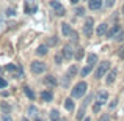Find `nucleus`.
<instances>
[{"mask_svg": "<svg viewBox=\"0 0 124 121\" xmlns=\"http://www.w3.org/2000/svg\"><path fill=\"white\" fill-rule=\"evenodd\" d=\"M88 91V83L86 82H79V83H76V87L71 90V97L72 99H80V97L85 96V93Z\"/></svg>", "mask_w": 124, "mask_h": 121, "instance_id": "f257e3e1", "label": "nucleus"}, {"mask_svg": "<svg viewBox=\"0 0 124 121\" xmlns=\"http://www.w3.org/2000/svg\"><path fill=\"white\" fill-rule=\"evenodd\" d=\"M46 69H47V66H46L44 61H39V60H35L30 63V71L31 74H35V76H39V74H44Z\"/></svg>", "mask_w": 124, "mask_h": 121, "instance_id": "f03ea898", "label": "nucleus"}, {"mask_svg": "<svg viewBox=\"0 0 124 121\" xmlns=\"http://www.w3.org/2000/svg\"><path fill=\"white\" fill-rule=\"evenodd\" d=\"M110 71V61L108 60H105V61H101L99 65H97V68H96V73H94V77L96 79H101V77H104V76H107V73Z\"/></svg>", "mask_w": 124, "mask_h": 121, "instance_id": "7ed1b4c3", "label": "nucleus"}, {"mask_svg": "<svg viewBox=\"0 0 124 121\" xmlns=\"http://www.w3.org/2000/svg\"><path fill=\"white\" fill-rule=\"evenodd\" d=\"M93 101V93L91 94H88V97L82 102V105H80V109H79V112H77V115H76V120L77 121H82L85 118V113H86V105Z\"/></svg>", "mask_w": 124, "mask_h": 121, "instance_id": "20e7f679", "label": "nucleus"}, {"mask_svg": "<svg viewBox=\"0 0 124 121\" xmlns=\"http://www.w3.org/2000/svg\"><path fill=\"white\" fill-rule=\"evenodd\" d=\"M5 69L8 71V73H11L13 76L16 77V79H22V77H24V71H22V68H21V66H17V65H14V63L6 65Z\"/></svg>", "mask_w": 124, "mask_h": 121, "instance_id": "39448f33", "label": "nucleus"}, {"mask_svg": "<svg viewBox=\"0 0 124 121\" xmlns=\"http://www.w3.org/2000/svg\"><path fill=\"white\" fill-rule=\"evenodd\" d=\"M38 11V3L35 2V0H25L24 2V13L28 16L35 14V13Z\"/></svg>", "mask_w": 124, "mask_h": 121, "instance_id": "423d86ee", "label": "nucleus"}, {"mask_svg": "<svg viewBox=\"0 0 124 121\" xmlns=\"http://www.w3.org/2000/svg\"><path fill=\"white\" fill-rule=\"evenodd\" d=\"M93 32H94V19L88 17L86 21H85V24H83V35L86 38H90L91 35H93Z\"/></svg>", "mask_w": 124, "mask_h": 121, "instance_id": "0eeeda50", "label": "nucleus"}, {"mask_svg": "<svg viewBox=\"0 0 124 121\" xmlns=\"http://www.w3.org/2000/svg\"><path fill=\"white\" fill-rule=\"evenodd\" d=\"M121 30H123V28H121V25H119V24H113V25H110V28H108V32H107L105 38H108V40H115V38L118 36V33H119Z\"/></svg>", "mask_w": 124, "mask_h": 121, "instance_id": "6e6552de", "label": "nucleus"}, {"mask_svg": "<svg viewBox=\"0 0 124 121\" xmlns=\"http://www.w3.org/2000/svg\"><path fill=\"white\" fill-rule=\"evenodd\" d=\"M74 49H72V46L71 44H64L63 46V50H61V54H63V57H64V60L66 61H69V60H72L74 58Z\"/></svg>", "mask_w": 124, "mask_h": 121, "instance_id": "1a4fd4ad", "label": "nucleus"}, {"mask_svg": "<svg viewBox=\"0 0 124 121\" xmlns=\"http://www.w3.org/2000/svg\"><path fill=\"white\" fill-rule=\"evenodd\" d=\"M61 30V35H63V38H71V35L74 33V28L71 27V24H68V22H63L60 27Z\"/></svg>", "mask_w": 124, "mask_h": 121, "instance_id": "9d476101", "label": "nucleus"}, {"mask_svg": "<svg viewBox=\"0 0 124 121\" xmlns=\"http://www.w3.org/2000/svg\"><path fill=\"white\" fill-rule=\"evenodd\" d=\"M108 28H110V25H108V24H105V22H102V24H99V25L96 27V35H97L99 38L105 36L107 32H108Z\"/></svg>", "mask_w": 124, "mask_h": 121, "instance_id": "9b49d317", "label": "nucleus"}, {"mask_svg": "<svg viewBox=\"0 0 124 121\" xmlns=\"http://www.w3.org/2000/svg\"><path fill=\"white\" fill-rule=\"evenodd\" d=\"M104 6V0H88V8L91 11H99Z\"/></svg>", "mask_w": 124, "mask_h": 121, "instance_id": "f8f14e48", "label": "nucleus"}, {"mask_svg": "<svg viewBox=\"0 0 124 121\" xmlns=\"http://www.w3.org/2000/svg\"><path fill=\"white\" fill-rule=\"evenodd\" d=\"M116 76H118V71H116V69H110L108 73H107V76H105V83L112 85L113 82L116 80Z\"/></svg>", "mask_w": 124, "mask_h": 121, "instance_id": "ddd939ff", "label": "nucleus"}, {"mask_svg": "<svg viewBox=\"0 0 124 121\" xmlns=\"http://www.w3.org/2000/svg\"><path fill=\"white\" fill-rule=\"evenodd\" d=\"M42 82H44V85H47V87H50V88H55L58 85V80H57L55 76H46Z\"/></svg>", "mask_w": 124, "mask_h": 121, "instance_id": "4468645a", "label": "nucleus"}, {"mask_svg": "<svg viewBox=\"0 0 124 121\" xmlns=\"http://www.w3.org/2000/svg\"><path fill=\"white\" fill-rule=\"evenodd\" d=\"M39 97H41L42 102H50V101L54 99V93L49 91V90H42L41 93H39Z\"/></svg>", "mask_w": 124, "mask_h": 121, "instance_id": "2eb2a0df", "label": "nucleus"}, {"mask_svg": "<svg viewBox=\"0 0 124 121\" xmlns=\"http://www.w3.org/2000/svg\"><path fill=\"white\" fill-rule=\"evenodd\" d=\"M35 52H36L38 57H44V55H47V52H49V46L47 44H39Z\"/></svg>", "mask_w": 124, "mask_h": 121, "instance_id": "dca6fc26", "label": "nucleus"}, {"mask_svg": "<svg viewBox=\"0 0 124 121\" xmlns=\"http://www.w3.org/2000/svg\"><path fill=\"white\" fill-rule=\"evenodd\" d=\"M107 101H108V91H105V90L99 91V93H97V102H101L104 105Z\"/></svg>", "mask_w": 124, "mask_h": 121, "instance_id": "f3484780", "label": "nucleus"}, {"mask_svg": "<svg viewBox=\"0 0 124 121\" xmlns=\"http://www.w3.org/2000/svg\"><path fill=\"white\" fill-rule=\"evenodd\" d=\"M96 63H97V55L96 54H88V57H86V65H90V66H96Z\"/></svg>", "mask_w": 124, "mask_h": 121, "instance_id": "a211bd4d", "label": "nucleus"}, {"mask_svg": "<svg viewBox=\"0 0 124 121\" xmlns=\"http://www.w3.org/2000/svg\"><path fill=\"white\" fill-rule=\"evenodd\" d=\"M24 93H25V96H27L30 101H35V99H36V94H35V91L31 90L30 87H24Z\"/></svg>", "mask_w": 124, "mask_h": 121, "instance_id": "6ab92c4d", "label": "nucleus"}, {"mask_svg": "<svg viewBox=\"0 0 124 121\" xmlns=\"http://www.w3.org/2000/svg\"><path fill=\"white\" fill-rule=\"evenodd\" d=\"M83 57H85V49H82V47L76 49V52H74V58H76V61H80Z\"/></svg>", "mask_w": 124, "mask_h": 121, "instance_id": "aec40b11", "label": "nucleus"}, {"mask_svg": "<svg viewBox=\"0 0 124 121\" xmlns=\"http://www.w3.org/2000/svg\"><path fill=\"white\" fill-rule=\"evenodd\" d=\"M49 118H50V121H60V112L57 109H52L49 113Z\"/></svg>", "mask_w": 124, "mask_h": 121, "instance_id": "412c9836", "label": "nucleus"}, {"mask_svg": "<svg viewBox=\"0 0 124 121\" xmlns=\"http://www.w3.org/2000/svg\"><path fill=\"white\" fill-rule=\"evenodd\" d=\"M74 101H72V97H68V99H64V109L66 110H69V112H72L74 110Z\"/></svg>", "mask_w": 124, "mask_h": 121, "instance_id": "4be33fe9", "label": "nucleus"}, {"mask_svg": "<svg viewBox=\"0 0 124 121\" xmlns=\"http://www.w3.org/2000/svg\"><path fill=\"white\" fill-rule=\"evenodd\" d=\"M27 115L28 116H36L38 115V107L33 105V104H31V105H28L27 107Z\"/></svg>", "mask_w": 124, "mask_h": 121, "instance_id": "5701e85b", "label": "nucleus"}, {"mask_svg": "<svg viewBox=\"0 0 124 121\" xmlns=\"http://www.w3.org/2000/svg\"><path fill=\"white\" fill-rule=\"evenodd\" d=\"M74 13H76V16H77V17H83V16H85V13H86V9H85L83 6H79V5H77L76 8H74Z\"/></svg>", "mask_w": 124, "mask_h": 121, "instance_id": "b1692460", "label": "nucleus"}, {"mask_svg": "<svg viewBox=\"0 0 124 121\" xmlns=\"http://www.w3.org/2000/svg\"><path fill=\"white\" fill-rule=\"evenodd\" d=\"M71 80H72V77L66 73V76H63V79H61V85H63V88H68V87H69Z\"/></svg>", "mask_w": 124, "mask_h": 121, "instance_id": "393cba45", "label": "nucleus"}, {"mask_svg": "<svg viewBox=\"0 0 124 121\" xmlns=\"http://www.w3.org/2000/svg\"><path fill=\"white\" fill-rule=\"evenodd\" d=\"M93 71V66H90V65H86V66L82 68V71H80V77H86L88 74Z\"/></svg>", "mask_w": 124, "mask_h": 121, "instance_id": "a878e982", "label": "nucleus"}, {"mask_svg": "<svg viewBox=\"0 0 124 121\" xmlns=\"http://www.w3.org/2000/svg\"><path fill=\"white\" fill-rule=\"evenodd\" d=\"M0 110H3V113H9L11 112V105L3 101V102H0Z\"/></svg>", "mask_w": 124, "mask_h": 121, "instance_id": "bb28decb", "label": "nucleus"}, {"mask_svg": "<svg viewBox=\"0 0 124 121\" xmlns=\"http://www.w3.org/2000/svg\"><path fill=\"white\" fill-rule=\"evenodd\" d=\"M77 73H79V68H77V65H72V66H69V69H68V74H69L71 77H74Z\"/></svg>", "mask_w": 124, "mask_h": 121, "instance_id": "cd10ccee", "label": "nucleus"}, {"mask_svg": "<svg viewBox=\"0 0 124 121\" xmlns=\"http://www.w3.org/2000/svg\"><path fill=\"white\" fill-rule=\"evenodd\" d=\"M54 14L57 16V17H63V16L66 14V8H64V6H61V8H58L57 11H54Z\"/></svg>", "mask_w": 124, "mask_h": 121, "instance_id": "c85d7f7f", "label": "nucleus"}, {"mask_svg": "<svg viewBox=\"0 0 124 121\" xmlns=\"http://www.w3.org/2000/svg\"><path fill=\"white\" fill-rule=\"evenodd\" d=\"M61 6H63V5H61L58 0H50V8L54 9V11H57V9H58V8H61Z\"/></svg>", "mask_w": 124, "mask_h": 121, "instance_id": "c756f323", "label": "nucleus"}, {"mask_svg": "<svg viewBox=\"0 0 124 121\" xmlns=\"http://www.w3.org/2000/svg\"><path fill=\"white\" fill-rule=\"evenodd\" d=\"M63 60H64L63 54H61V52H58V54L55 55V65H61V63H63Z\"/></svg>", "mask_w": 124, "mask_h": 121, "instance_id": "7c9ffc66", "label": "nucleus"}, {"mask_svg": "<svg viewBox=\"0 0 124 121\" xmlns=\"http://www.w3.org/2000/svg\"><path fill=\"white\" fill-rule=\"evenodd\" d=\"M58 44V38L57 36H50L47 40V46H57Z\"/></svg>", "mask_w": 124, "mask_h": 121, "instance_id": "2f4dec72", "label": "nucleus"}, {"mask_svg": "<svg viewBox=\"0 0 124 121\" xmlns=\"http://www.w3.org/2000/svg\"><path fill=\"white\" fill-rule=\"evenodd\" d=\"M115 3H116V0H105V2H104V6H105V8H113Z\"/></svg>", "mask_w": 124, "mask_h": 121, "instance_id": "473e14b6", "label": "nucleus"}, {"mask_svg": "<svg viewBox=\"0 0 124 121\" xmlns=\"http://www.w3.org/2000/svg\"><path fill=\"white\" fill-rule=\"evenodd\" d=\"M115 41H116V42H124V30H121V32L118 33V36L115 38Z\"/></svg>", "mask_w": 124, "mask_h": 121, "instance_id": "72a5a7b5", "label": "nucleus"}, {"mask_svg": "<svg viewBox=\"0 0 124 121\" xmlns=\"http://www.w3.org/2000/svg\"><path fill=\"white\" fill-rule=\"evenodd\" d=\"M14 16H16L14 8H8L6 9V17H14Z\"/></svg>", "mask_w": 124, "mask_h": 121, "instance_id": "f704fd0d", "label": "nucleus"}, {"mask_svg": "<svg viewBox=\"0 0 124 121\" xmlns=\"http://www.w3.org/2000/svg\"><path fill=\"white\" fill-rule=\"evenodd\" d=\"M101 107H102V104H101V102H96V104L93 105V113H97V112L101 110Z\"/></svg>", "mask_w": 124, "mask_h": 121, "instance_id": "c9c22d12", "label": "nucleus"}, {"mask_svg": "<svg viewBox=\"0 0 124 121\" xmlns=\"http://www.w3.org/2000/svg\"><path fill=\"white\" fill-rule=\"evenodd\" d=\"M2 121H13V116L9 113H3L2 115Z\"/></svg>", "mask_w": 124, "mask_h": 121, "instance_id": "e433bc0d", "label": "nucleus"}, {"mask_svg": "<svg viewBox=\"0 0 124 121\" xmlns=\"http://www.w3.org/2000/svg\"><path fill=\"white\" fill-rule=\"evenodd\" d=\"M97 121H110V115L108 113H104V115H101V118Z\"/></svg>", "mask_w": 124, "mask_h": 121, "instance_id": "4c0bfd02", "label": "nucleus"}, {"mask_svg": "<svg viewBox=\"0 0 124 121\" xmlns=\"http://www.w3.org/2000/svg\"><path fill=\"white\" fill-rule=\"evenodd\" d=\"M116 105H118V99H113V102H110V104H108V109H110V110H113V109H116Z\"/></svg>", "mask_w": 124, "mask_h": 121, "instance_id": "58836bf2", "label": "nucleus"}, {"mask_svg": "<svg viewBox=\"0 0 124 121\" xmlns=\"http://www.w3.org/2000/svg\"><path fill=\"white\" fill-rule=\"evenodd\" d=\"M118 57L121 58V60H124V44L119 47V50H118Z\"/></svg>", "mask_w": 124, "mask_h": 121, "instance_id": "ea45409f", "label": "nucleus"}, {"mask_svg": "<svg viewBox=\"0 0 124 121\" xmlns=\"http://www.w3.org/2000/svg\"><path fill=\"white\" fill-rule=\"evenodd\" d=\"M6 85H8V82L3 79V77H0V90H2V88H6Z\"/></svg>", "mask_w": 124, "mask_h": 121, "instance_id": "a19ab883", "label": "nucleus"}, {"mask_svg": "<svg viewBox=\"0 0 124 121\" xmlns=\"http://www.w3.org/2000/svg\"><path fill=\"white\" fill-rule=\"evenodd\" d=\"M71 40H72V41H76V42H77V41H79V33H77V32H76V30H74V33H72V35H71Z\"/></svg>", "mask_w": 124, "mask_h": 121, "instance_id": "79ce46f5", "label": "nucleus"}, {"mask_svg": "<svg viewBox=\"0 0 124 121\" xmlns=\"http://www.w3.org/2000/svg\"><path fill=\"white\" fill-rule=\"evenodd\" d=\"M0 94H2V97H8V96H9V91H5V90H3Z\"/></svg>", "mask_w": 124, "mask_h": 121, "instance_id": "37998d69", "label": "nucleus"}, {"mask_svg": "<svg viewBox=\"0 0 124 121\" xmlns=\"http://www.w3.org/2000/svg\"><path fill=\"white\" fill-rule=\"evenodd\" d=\"M69 2H71V5H74V6H76V5H77V3H79V2H80V0H69Z\"/></svg>", "mask_w": 124, "mask_h": 121, "instance_id": "c03bdc74", "label": "nucleus"}, {"mask_svg": "<svg viewBox=\"0 0 124 121\" xmlns=\"http://www.w3.org/2000/svg\"><path fill=\"white\" fill-rule=\"evenodd\" d=\"M35 121H44V120H42L41 116H38V115H36V116H35Z\"/></svg>", "mask_w": 124, "mask_h": 121, "instance_id": "a18cd8bd", "label": "nucleus"}, {"mask_svg": "<svg viewBox=\"0 0 124 121\" xmlns=\"http://www.w3.org/2000/svg\"><path fill=\"white\" fill-rule=\"evenodd\" d=\"M82 121H91V118H90V116H85V118H83Z\"/></svg>", "mask_w": 124, "mask_h": 121, "instance_id": "49530a36", "label": "nucleus"}, {"mask_svg": "<svg viewBox=\"0 0 124 121\" xmlns=\"http://www.w3.org/2000/svg\"><path fill=\"white\" fill-rule=\"evenodd\" d=\"M121 14L124 16V5H123V8H121Z\"/></svg>", "mask_w": 124, "mask_h": 121, "instance_id": "de8ad7c7", "label": "nucleus"}, {"mask_svg": "<svg viewBox=\"0 0 124 121\" xmlns=\"http://www.w3.org/2000/svg\"><path fill=\"white\" fill-rule=\"evenodd\" d=\"M21 121H28V118H22V120H21Z\"/></svg>", "mask_w": 124, "mask_h": 121, "instance_id": "09e8293b", "label": "nucleus"}, {"mask_svg": "<svg viewBox=\"0 0 124 121\" xmlns=\"http://www.w3.org/2000/svg\"><path fill=\"white\" fill-rule=\"evenodd\" d=\"M60 121H68V120H60Z\"/></svg>", "mask_w": 124, "mask_h": 121, "instance_id": "8fccbe9b", "label": "nucleus"}, {"mask_svg": "<svg viewBox=\"0 0 124 121\" xmlns=\"http://www.w3.org/2000/svg\"><path fill=\"white\" fill-rule=\"evenodd\" d=\"M86 2H88V0H86Z\"/></svg>", "mask_w": 124, "mask_h": 121, "instance_id": "3c124183", "label": "nucleus"}]
</instances>
